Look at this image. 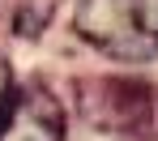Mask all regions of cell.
Returning <instances> with one entry per match:
<instances>
[{
  "instance_id": "cell-1",
  "label": "cell",
  "mask_w": 158,
  "mask_h": 141,
  "mask_svg": "<svg viewBox=\"0 0 158 141\" xmlns=\"http://www.w3.org/2000/svg\"><path fill=\"white\" fill-rule=\"evenodd\" d=\"M77 34L111 60H158V0H77Z\"/></svg>"
},
{
  "instance_id": "cell-2",
  "label": "cell",
  "mask_w": 158,
  "mask_h": 141,
  "mask_svg": "<svg viewBox=\"0 0 158 141\" xmlns=\"http://www.w3.org/2000/svg\"><path fill=\"white\" fill-rule=\"evenodd\" d=\"M77 107L81 120L107 137H145L154 128V90L132 77L77 81Z\"/></svg>"
},
{
  "instance_id": "cell-3",
  "label": "cell",
  "mask_w": 158,
  "mask_h": 141,
  "mask_svg": "<svg viewBox=\"0 0 158 141\" xmlns=\"http://www.w3.org/2000/svg\"><path fill=\"white\" fill-rule=\"evenodd\" d=\"M0 141H64V107L47 85H9L0 98Z\"/></svg>"
},
{
  "instance_id": "cell-4",
  "label": "cell",
  "mask_w": 158,
  "mask_h": 141,
  "mask_svg": "<svg viewBox=\"0 0 158 141\" xmlns=\"http://www.w3.org/2000/svg\"><path fill=\"white\" fill-rule=\"evenodd\" d=\"M43 17H47V0H26V9L17 13V34L22 39H39Z\"/></svg>"
}]
</instances>
